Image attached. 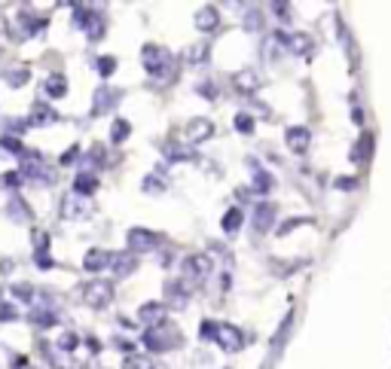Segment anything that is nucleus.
Segmentation results:
<instances>
[{"instance_id":"nucleus-19","label":"nucleus","mask_w":391,"mask_h":369,"mask_svg":"<svg viewBox=\"0 0 391 369\" xmlns=\"http://www.w3.org/2000/svg\"><path fill=\"white\" fill-rule=\"evenodd\" d=\"M123 369H153V363H150V357H144V354H128L123 361Z\"/></svg>"},{"instance_id":"nucleus-23","label":"nucleus","mask_w":391,"mask_h":369,"mask_svg":"<svg viewBox=\"0 0 391 369\" xmlns=\"http://www.w3.org/2000/svg\"><path fill=\"white\" fill-rule=\"evenodd\" d=\"M128 137V123L126 119H116L114 123V141H126Z\"/></svg>"},{"instance_id":"nucleus-3","label":"nucleus","mask_w":391,"mask_h":369,"mask_svg":"<svg viewBox=\"0 0 391 369\" xmlns=\"http://www.w3.org/2000/svg\"><path fill=\"white\" fill-rule=\"evenodd\" d=\"M211 339L220 345V351H229V354L241 351V345H245V336H241V330L232 327V324H217V327H214V336Z\"/></svg>"},{"instance_id":"nucleus-17","label":"nucleus","mask_w":391,"mask_h":369,"mask_svg":"<svg viewBox=\"0 0 391 369\" xmlns=\"http://www.w3.org/2000/svg\"><path fill=\"white\" fill-rule=\"evenodd\" d=\"M110 263H114V269H116V275H119V278H126V275H132L135 272V254H128V256H119V260H110Z\"/></svg>"},{"instance_id":"nucleus-25","label":"nucleus","mask_w":391,"mask_h":369,"mask_svg":"<svg viewBox=\"0 0 391 369\" xmlns=\"http://www.w3.org/2000/svg\"><path fill=\"white\" fill-rule=\"evenodd\" d=\"M114 68H116L114 58H101V61H98V70L104 73V77H107V73H114Z\"/></svg>"},{"instance_id":"nucleus-2","label":"nucleus","mask_w":391,"mask_h":369,"mask_svg":"<svg viewBox=\"0 0 391 369\" xmlns=\"http://www.w3.org/2000/svg\"><path fill=\"white\" fill-rule=\"evenodd\" d=\"M211 275V263H208V256H202V254H196V256H187L184 260V275H181V281L187 284V287H199V284L205 281Z\"/></svg>"},{"instance_id":"nucleus-6","label":"nucleus","mask_w":391,"mask_h":369,"mask_svg":"<svg viewBox=\"0 0 391 369\" xmlns=\"http://www.w3.org/2000/svg\"><path fill=\"white\" fill-rule=\"evenodd\" d=\"M284 141H287V146H291L294 153H306V150H309V144H312V132L306 125H291L284 132Z\"/></svg>"},{"instance_id":"nucleus-15","label":"nucleus","mask_w":391,"mask_h":369,"mask_svg":"<svg viewBox=\"0 0 391 369\" xmlns=\"http://www.w3.org/2000/svg\"><path fill=\"white\" fill-rule=\"evenodd\" d=\"M241 220H245V217H241V211H239V208H229L227 214H223V223H220V229H223V232H227V235H232V232H239Z\"/></svg>"},{"instance_id":"nucleus-18","label":"nucleus","mask_w":391,"mask_h":369,"mask_svg":"<svg viewBox=\"0 0 391 369\" xmlns=\"http://www.w3.org/2000/svg\"><path fill=\"white\" fill-rule=\"evenodd\" d=\"M232 125H236V132H241V135H254V116L251 113H236Z\"/></svg>"},{"instance_id":"nucleus-8","label":"nucleus","mask_w":391,"mask_h":369,"mask_svg":"<svg viewBox=\"0 0 391 369\" xmlns=\"http://www.w3.org/2000/svg\"><path fill=\"white\" fill-rule=\"evenodd\" d=\"M211 135H214V123H211V119L196 116V119H190V123H187V141L202 144V141H208Z\"/></svg>"},{"instance_id":"nucleus-21","label":"nucleus","mask_w":391,"mask_h":369,"mask_svg":"<svg viewBox=\"0 0 391 369\" xmlns=\"http://www.w3.org/2000/svg\"><path fill=\"white\" fill-rule=\"evenodd\" d=\"M364 146L370 150V135H361L358 146H355V150H351V159H355V162H364Z\"/></svg>"},{"instance_id":"nucleus-20","label":"nucleus","mask_w":391,"mask_h":369,"mask_svg":"<svg viewBox=\"0 0 391 369\" xmlns=\"http://www.w3.org/2000/svg\"><path fill=\"white\" fill-rule=\"evenodd\" d=\"M254 192H266V189H272V177H269L266 171H257V177H254V187H251Z\"/></svg>"},{"instance_id":"nucleus-10","label":"nucleus","mask_w":391,"mask_h":369,"mask_svg":"<svg viewBox=\"0 0 391 369\" xmlns=\"http://www.w3.org/2000/svg\"><path fill=\"white\" fill-rule=\"evenodd\" d=\"M272 223H275V205L260 201L257 214H254V229H257V232H269V226H272Z\"/></svg>"},{"instance_id":"nucleus-14","label":"nucleus","mask_w":391,"mask_h":369,"mask_svg":"<svg viewBox=\"0 0 391 369\" xmlns=\"http://www.w3.org/2000/svg\"><path fill=\"white\" fill-rule=\"evenodd\" d=\"M232 82H236L239 92H257L260 89V80H257L254 70H239L236 77H232Z\"/></svg>"},{"instance_id":"nucleus-1","label":"nucleus","mask_w":391,"mask_h":369,"mask_svg":"<svg viewBox=\"0 0 391 369\" xmlns=\"http://www.w3.org/2000/svg\"><path fill=\"white\" fill-rule=\"evenodd\" d=\"M144 345L150 348V351H169L172 345H181V333L178 330H172L169 324H160V327H150L144 336Z\"/></svg>"},{"instance_id":"nucleus-24","label":"nucleus","mask_w":391,"mask_h":369,"mask_svg":"<svg viewBox=\"0 0 391 369\" xmlns=\"http://www.w3.org/2000/svg\"><path fill=\"white\" fill-rule=\"evenodd\" d=\"M46 89H49V95H64V80L61 77H52Z\"/></svg>"},{"instance_id":"nucleus-27","label":"nucleus","mask_w":391,"mask_h":369,"mask_svg":"<svg viewBox=\"0 0 391 369\" xmlns=\"http://www.w3.org/2000/svg\"><path fill=\"white\" fill-rule=\"evenodd\" d=\"M275 15L278 18H287V4H275Z\"/></svg>"},{"instance_id":"nucleus-16","label":"nucleus","mask_w":391,"mask_h":369,"mask_svg":"<svg viewBox=\"0 0 391 369\" xmlns=\"http://www.w3.org/2000/svg\"><path fill=\"white\" fill-rule=\"evenodd\" d=\"M339 40L349 46V64H351V70H358V46L355 40H351V34H349V27L339 22Z\"/></svg>"},{"instance_id":"nucleus-7","label":"nucleus","mask_w":391,"mask_h":369,"mask_svg":"<svg viewBox=\"0 0 391 369\" xmlns=\"http://www.w3.org/2000/svg\"><path fill=\"white\" fill-rule=\"evenodd\" d=\"M156 244H160V235L147 232V229H132V232H128V247H132V254H147V251H153Z\"/></svg>"},{"instance_id":"nucleus-9","label":"nucleus","mask_w":391,"mask_h":369,"mask_svg":"<svg viewBox=\"0 0 391 369\" xmlns=\"http://www.w3.org/2000/svg\"><path fill=\"white\" fill-rule=\"evenodd\" d=\"M196 27H199V31H214V27L220 25V13L214 6H202V9H196Z\"/></svg>"},{"instance_id":"nucleus-5","label":"nucleus","mask_w":391,"mask_h":369,"mask_svg":"<svg viewBox=\"0 0 391 369\" xmlns=\"http://www.w3.org/2000/svg\"><path fill=\"white\" fill-rule=\"evenodd\" d=\"M83 296H86L89 306L101 308V306H107V302L114 299V287H110L107 281H89L86 290H83Z\"/></svg>"},{"instance_id":"nucleus-22","label":"nucleus","mask_w":391,"mask_h":369,"mask_svg":"<svg viewBox=\"0 0 391 369\" xmlns=\"http://www.w3.org/2000/svg\"><path fill=\"white\" fill-rule=\"evenodd\" d=\"M95 187H98V183H95V177H92V174H80V177H77V189L80 192H92Z\"/></svg>"},{"instance_id":"nucleus-13","label":"nucleus","mask_w":391,"mask_h":369,"mask_svg":"<svg viewBox=\"0 0 391 369\" xmlns=\"http://www.w3.org/2000/svg\"><path fill=\"white\" fill-rule=\"evenodd\" d=\"M110 260H114V256H110L107 251H89L86 260H83V265H86L89 272H101L104 265H110Z\"/></svg>"},{"instance_id":"nucleus-11","label":"nucleus","mask_w":391,"mask_h":369,"mask_svg":"<svg viewBox=\"0 0 391 369\" xmlns=\"http://www.w3.org/2000/svg\"><path fill=\"white\" fill-rule=\"evenodd\" d=\"M138 318L147 324V330L150 327H160L162 318H165V308L160 306V302H147V306H141V311H138Z\"/></svg>"},{"instance_id":"nucleus-26","label":"nucleus","mask_w":391,"mask_h":369,"mask_svg":"<svg viewBox=\"0 0 391 369\" xmlns=\"http://www.w3.org/2000/svg\"><path fill=\"white\" fill-rule=\"evenodd\" d=\"M333 187H337V189H355V177H339Z\"/></svg>"},{"instance_id":"nucleus-4","label":"nucleus","mask_w":391,"mask_h":369,"mask_svg":"<svg viewBox=\"0 0 391 369\" xmlns=\"http://www.w3.org/2000/svg\"><path fill=\"white\" fill-rule=\"evenodd\" d=\"M169 64H172V52L169 49H162V46H144V68H147V73L162 77Z\"/></svg>"},{"instance_id":"nucleus-12","label":"nucleus","mask_w":391,"mask_h":369,"mask_svg":"<svg viewBox=\"0 0 391 369\" xmlns=\"http://www.w3.org/2000/svg\"><path fill=\"white\" fill-rule=\"evenodd\" d=\"M278 40H284L294 52H300V55H309V52H312V37H309V34H294V37H287V34L278 31Z\"/></svg>"}]
</instances>
